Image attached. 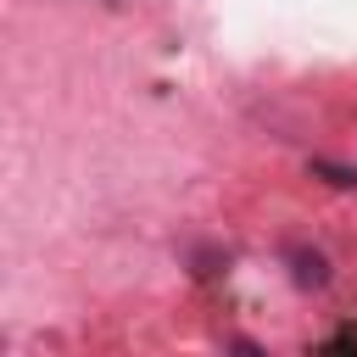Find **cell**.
<instances>
[{"instance_id":"obj_1","label":"cell","mask_w":357,"mask_h":357,"mask_svg":"<svg viewBox=\"0 0 357 357\" xmlns=\"http://www.w3.org/2000/svg\"><path fill=\"white\" fill-rule=\"evenodd\" d=\"M296 279H301V284H324V279H329L324 257H318V251H312V257H307V251H296Z\"/></svg>"}]
</instances>
